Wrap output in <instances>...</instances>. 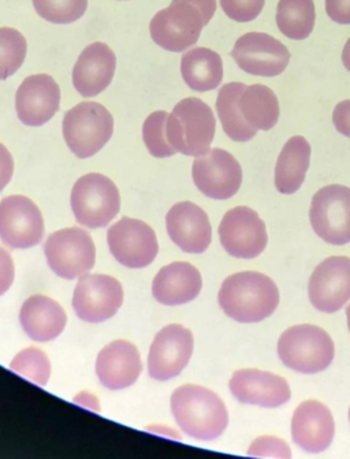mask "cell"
Returning <instances> with one entry per match:
<instances>
[{
  "label": "cell",
  "mask_w": 350,
  "mask_h": 459,
  "mask_svg": "<svg viewBox=\"0 0 350 459\" xmlns=\"http://www.w3.org/2000/svg\"><path fill=\"white\" fill-rule=\"evenodd\" d=\"M227 317L241 324L261 323L279 305V290L266 274L241 272L223 281L218 295Z\"/></svg>",
  "instance_id": "6da1fadb"
},
{
  "label": "cell",
  "mask_w": 350,
  "mask_h": 459,
  "mask_svg": "<svg viewBox=\"0 0 350 459\" xmlns=\"http://www.w3.org/2000/svg\"><path fill=\"white\" fill-rule=\"evenodd\" d=\"M217 12V0H173L149 23L152 40L171 53H183L197 43Z\"/></svg>",
  "instance_id": "7a4b0ae2"
},
{
  "label": "cell",
  "mask_w": 350,
  "mask_h": 459,
  "mask_svg": "<svg viewBox=\"0 0 350 459\" xmlns=\"http://www.w3.org/2000/svg\"><path fill=\"white\" fill-rule=\"evenodd\" d=\"M171 411L178 427L197 440L218 439L229 425L226 404L204 386L188 384L174 391Z\"/></svg>",
  "instance_id": "3957f363"
},
{
  "label": "cell",
  "mask_w": 350,
  "mask_h": 459,
  "mask_svg": "<svg viewBox=\"0 0 350 459\" xmlns=\"http://www.w3.org/2000/svg\"><path fill=\"white\" fill-rule=\"evenodd\" d=\"M217 131L214 111L199 98H186L168 114L166 136L170 146L186 157L209 152Z\"/></svg>",
  "instance_id": "277c9868"
},
{
  "label": "cell",
  "mask_w": 350,
  "mask_h": 459,
  "mask_svg": "<svg viewBox=\"0 0 350 459\" xmlns=\"http://www.w3.org/2000/svg\"><path fill=\"white\" fill-rule=\"evenodd\" d=\"M278 354L285 367L316 375L330 367L336 346L328 332L315 325H295L279 337Z\"/></svg>",
  "instance_id": "5b68a950"
},
{
  "label": "cell",
  "mask_w": 350,
  "mask_h": 459,
  "mask_svg": "<svg viewBox=\"0 0 350 459\" xmlns=\"http://www.w3.org/2000/svg\"><path fill=\"white\" fill-rule=\"evenodd\" d=\"M62 131L70 152L80 160H87L110 142L114 118L100 103L82 102L64 114Z\"/></svg>",
  "instance_id": "8992f818"
},
{
  "label": "cell",
  "mask_w": 350,
  "mask_h": 459,
  "mask_svg": "<svg viewBox=\"0 0 350 459\" xmlns=\"http://www.w3.org/2000/svg\"><path fill=\"white\" fill-rule=\"evenodd\" d=\"M70 204L80 224L98 230L115 219L121 210V195L113 180L100 173H90L73 186Z\"/></svg>",
  "instance_id": "52a82bcc"
},
{
  "label": "cell",
  "mask_w": 350,
  "mask_h": 459,
  "mask_svg": "<svg viewBox=\"0 0 350 459\" xmlns=\"http://www.w3.org/2000/svg\"><path fill=\"white\" fill-rule=\"evenodd\" d=\"M44 253L51 271L62 279L84 276L95 266V243L81 228H66L49 235Z\"/></svg>",
  "instance_id": "ba28073f"
},
{
  "label": "cell",
  "mask_w": 350,
  "mask_h": 459,
  "mask_svg": "<svg viewBox=\"0 0 350 459\" xmlns=\"http://www.w3.org/2000/svg\"><path fill=\"white\" fill-rule=\"evenodd\" d=\"M310 220L316 235L329 245L350 243V188L334 184L316 192Z\"/></svg>",
  "instance_id": "9c48e42d"
},
{
  "label": "cell",
  "mask_w": 350,
  "mask_h": 459,
  "mask_svg": "<svg viewBox=\"0 0 350 459\" xmlns=\"http://www.w3.org/2000/svg\"><path fill=\"white\" fill-rule=\"evenodd\" d=\"M107 241L114 258L126 268H147L159 253L154 230L144 221L129 217L119 220L108 230Z\"/></svg>",
  "instance_id": "30bf717a"
},
{
  "label": "cell",
  "mask_w": 350,
  "mask_h": 459,
  "mask_svg": "<svg viewBox=\"0 0 350 459\" xmlns=\"http://www.w3.org/2000/svg\"><path fill=\"white\" fill-rule=\"evenodd\" d=\"M192 176L199 191L217 201L233 198L243 184L240 162L222 149L209 150L196 157Z\"/></svg>",
  "instance_id": "8fae6325"
},
{
  "label": "cell",
  "mask_w": 350,
  "mask_h": 459,
  "mask_svg": "<svg viewBox=\"0 0 350 459\" xmlns=\"http://www.w3.org/2000/svg\"><path fill=\"white\" fill-rule=\"evenodd\" d=\"M124 303L121 282L107 274H84L73 295V308L82 321L103 323L118 313Z\"/></svg>",
  "instance_id": "7c38bea8"
},
{
  "label": "cell",
  "mask_w": 350,
  "mask_h": 459,
  "mask_svg": "<svg viewBox=\"0 0 350 459\" xmlns=\"http://www.w3.org/2000/svg\"><path fill=\"white\" fill-rule=\"evenodd\" d=\"M219 238L226 253L241 259L256 258L269 243L263 220L246 206L235 207L225 214L219 225Z\"/></svg>",
  "instance_id": "4fadbf2b"
},
{
  "label": "cell",
  "mask_w": 350,
  "mask_h": 459,
  "mask_svg": "<svg viewBox=\"0 0 350 459\" xmlns=\"http://www.w3.org/2000/svg\"><path fill=\"white\" fill-rule=\"evenodd\" d=\"M193 347V334L188 328L180 324L165 326L149 349L148 373L158 381L177 377L188 367Z\"/></svg>",
  "instance_id": "5bb4252c"
},
{
  "label": "cell",
  "mask_w": 350,
  "mask_h": 459,
  "mask_svg": "<svg viewBox=\"0 0 350 459\" xmlns=\"http://www.w3.org/2000/svg\"><path fill=\"white\" fill-rule=\"evenodd\" d=\"M44 220L32 199L12 195L0 202V238L10 248L35 247L43 240Z\"/></svg>",
  "instance_id": "9a60e30c"
},
{
  "label": "cell",
  "mask_w": 350,
  "mask_h": 459,
  "mask_svg": "<svg viewBox=\"0 0 350 459\" xmlns=\"http://www.w3.org/2000/svg\"><path fill=\"white\" fill-rule=\"evenodd\" d=\"M235 64L252 76L275 77L284 74L290 62L287 47L266 33H246L232 51Z\"/></svg>",
  "instance_id": "2e32d148"
},
{
  "label": "cell",
  "mask_w": 350,
  "mask_h": 459,
  "mask_svg": "<svg viewBox=\"0 0 350 459\" xmlns=\"http://www.w3.org/2000/svg\"><path fill=\"white\" fill-rule=\"evenodd\" d=\"M313 307L323 313H336L350 300V258L330 256L313 271L308 284Z\"/></svg>",
  "instance_id": "e0dca14e"
},
{
  "label": "cell",
  "mask_w": 350,
  "mask_h": 459,
  "mask_svg": "<svg viewBox=\"0 0 350 459\" xmlns=\"http://www.w3.org/2000/svg\"><path fill=\"white\" fill-rule=\"evenodd\" d=\"M61 90L48 74H33L23 80L15 95V108L21 123L43 126L58 113Z\"/></svg>",
  "instance_id": "ac0fdd59"
},
{
  "label": "cell",
  "mask_w": 350,
  "mask_h": 459,
  "mask_svg": "<svg viewBox=\"0 0 350 459\" xmlns=\"http://www.w3.org/2000/svg\"><path fill=\"white\" fill-rule=\"evenodd\" d=\"M166 227L171 240L189 254H203L212 241L209 215L192 202L174 204L166 215Z\"/></svg>",
  "instance_id": "d6986e66"
},
{
  "label": "cell",
  "mask_w": 350,
  "mask_h": 459,
  "mask_svg": "<svg viewBox=\"0 0 350 459\" xmlns=\"http://www.w3.org/2000/svg\"><path fill=\"white\" fill-rule=\"evenodd\" d=\"M230 391L241 403L275 409L292 398L289 383L284 377L259 369H241L230 380Z\"/></svg>",
  "instance_id": "ffe728a7"
},
{
  "label": "cell",
  "mask_w": 350,
  "mask_h": 459,
  "mask_svg": "<svg viewBox=\"0 0 350 459\" xmlns=\"http://www.w3.org/2000/svg\"><path fill=\"white\" fill-rule=\"evenodd\" d=\"M336 435V422L328 406L321 402H303L292 420L293 442L307 453H323Z\"/></svg>",
  "instance_id": "44dd1931"
},
{
  "label": "cell",
  "mask_w": 350,
  "mask_h": 459,
  "mask_svg": "<svg viewBox=\"0 0 350 459\" xmlns=\"http://www.w3.org/2000/svg\"><path fill=\"white\" fill-rule=\"evenodd\" d=\"M141 372V357L131 342H113L98 352L96 359V375L108 390H124L133 385Z\"/></svg>",
  "instance_id": "7402d4cb"
},
{
  "label": "cell",
  "mask_w": 350,
  "mask_h": 459,
  "mask_svg": "<svg viewBox=\"0 0 350 459\" xmlns=\"http://www.w3.org/2000/svg\"><path fill=\"white\" fill-rule=\"evenodd\" d=\"M116 56L107 44H90L82 51L73 67V85L84 98L102 93L113 82Z\"/></svg>",
  "instance_id": "603a6c76"
},
{
  "label": "cell",
  "mask_w": 350,
  "mask_h": 459,
  "mask_svg": "<svg viewBox=\"0 0 350 459\" xmlns=\"http://www.w3.org/2000/svg\"><path fill=\"white\" fill-rule=\"evenodd\" d=\"M203 288L200 272L189 262H174L160 269L152 282V295L165 306H180L199 297Z\"/></svg>",
  "instance_id": "cb8c5ba5"
},
{
  "label": "cell",
  "mask_w": 350,
  "mask_h": 459,
  "mask_svg": "<svg viewBox=\"0 0 350 459\" xmlns=\"http://www.w3.org/2000/svg\"><path fill=\"white\" fill-rule=\"evenodd\" d=\"M20 321L32 341L46 343L64 331L67 314L56 300L44 295H33L21 307Z\"/></svg>",
  "instance_id": "d4e9b609"
},
{
  "label": "cell",
  "mask_w": 350,
  "mask_h": 459,
  "mask_svg": "<svg viewBox=\"0 0 350 459\" xmlns=\"http://www.w3.org/2000/svg\"><path fill=\"white\" fill-rule=\"evenodd\" d=\"M311 162V146L303 136L287 140L277 166H275V186L284 195H293L302 188Z\"/></svg>",
  "instance_id": "484cf974"
},
{
  "label": "cell",
  "mask_w": 350,
  "mask_h": 459,
  "mask_svg": "<svg viewBox=\"0 0 350 459\" xmlns=\"http://www.w3.org/2000/svg\"><path fill=\"white\" fill-rule=\"evenodd\" d=\"M181 74L191 90L209 92L217 90L223 80V62L219 54L197 47L184 54Z\"/></svg>",
  "instance_id": "4316f807"
},
{
  "label": "cell",
  "mask_w": 350,
  "mask_h": 459,
  "mask_svg": "<svg viewBox=\"0 0 350 459\" xmlns=\"http://www.w3.org/2000/svg\"><path fill=\"white\" fill-rule=\"evenodd\" d=\"M241 116L256 131H269L279 119L278 98L266 85L245 87L238 98Z\"/></svg>",
  "instance_id": "83f0119b"
},
{
  "label": "cell",
  "mask_w": 350,
  "mask_h": 459,
  "mask_svg": "<svg viewBox=\"0 0 350 459\" xmlns=\"http://www.w3.org/2000/svg\"><path fill=\"white\" fill-rule=\"evenodd\" d=\"M246 85L243 82H229L223 85L218 93L217 111L223 131L230 139L246 143L256 136L258 131L246 123L238 108V98Z\"/></svg>",
  "instance_id": "f1b7e54d"
},
{
  "label": "cell",
  "mask_w": 350,
  "mask_h": 459,
  "mask_svg": "<svg viewBox=\"0 0 350 459\" xmlns=\"http://www.w3.org/2000/svg\"><path fill=\"white\" fill-rule=\"evenodd\" d=\"M315 20L313 0H279L277 25L286 38L304 40L312 33Z\"/></svg>",
  "instance_id": "f546056e"
},
{
  "label": "cell",
  "mask_w": 350,
  "mask_h": 459,
  "mask_svg": "<svg viewBox=\"0 0 350 459\" xmlns=\"http://www.w3.org/2000/svg\"><path fill=\"white\" fill-rule=\"evenodd\" d=\"M27 39L14 28H0V82L9 79L27 58Z\"/></svg>",
  "instance_id": "4dcf8cb0"
},
{
  "label": "cell",
  "mask_w": 350,
  "mask_h": 459,
  "mask_svg": "<svg viewBox=\"0 0 350 459\" xmlns=\"http://www.w3.org/2000/svg\"><path fill=\"white\" fill-rule=\"evenodd\" d=\"M10 369L22 376L23 378L44 386L47 385L51 376V362L46 352L36 347H30L15 355L10 364Z\"/></svg>",
  "instance_id": "1f68e13d"
},
{
  "label": "cell",
  "mask_w": 350,
  "mask_h": 459,
  "mask_svg": "<svg viewBox=\"0 0 350 459\" xmlns=\"http://www.w3.org/2000/svg\"><path fill=\"white\" fill-rule=\"evenodd\" d=\"M36 13L58 25L76 22L88 9V0H32Z\"/></svg>",
  "instance_id": "d6a6232c"
},
{
  "label": "cell",
  "mask_w": 350,
  "mask_h": 459,
  "mask_svg": "<svg viewBox=\"0 0 350 459\" xmlns=\"http://www.w3.org/2000/svg\"><path fill=\"white\" fill-rule=\"evenodd\" d=\"M167 117L168 114L166 111H155L145 119L142 126V139L152 157L170 158L177 152L170 146L166 136Z\"/></svg>",
  "instance_id": "836d02e7"
},
{
  "label": "cell",
  "mask_w": 350,
  "mask_h": 459,
  "mask_svg": "<svg viewBox=\"0 0 350 459\" xmlns=\"http://www.w3.org/2000/svg\"><path fill=\"white\" fill-rule=\"evenodd\" d=\"M266 0H220L223 12L230 20L251 22L260 15Z\"/></svg>",
  "instance_id": "e575fe53"
},
{
  "label": "cell",
  "mask_w": 350,
  "mask_h": 459,
  "mask_svg": "<svg viewBox=\"0 0 350 459\" xmlns=\"http://www.w3.org/2000/svg\"><path fill=\"white\" fill-rule=\"evenodd\" d=\"M248 455L264 458H290L292 450L284 440L274 437H259L249 447Z\"/></svg>",
  "instance_id": "d590c367"
},
{
  "label": "cell",
  "mask_w": 350,
  "mask_h": 459,
  "mask_svg": "<svg viewBox=\"0 0 350 459\" xmlns=\"http://www.w3.org/2000/svg\"><path fill=\"white\" fill-rule=\"evenodd\" d=\"M15 269L12 255L0 248V297L6 294L14 282Z\"/></svg>",
  "instance_id": "8d00e7d4"
},
{
  "label": "cell",
  "mask_w": 350,
  "mask_h": 459,
  "mask_svg": "<svg viewBox=\"0 0 350 459\" xmlns=\"http://www.w3.org/2000/svg\"><path fill=\"white\" fill-rule=\"evenodd\" d=\"M326 12L334 22L350 25V0H326Z\"/></svg>",
  "instance_id": "74e56055"
},
{
  "label": "cell",
  "mask_w": 350,
  "mask_h": 459,
  "mask_svg": "<svg viewBox=\"0 0 350 459\" xmlns=\"http://www.w3.org/2000/svg\"><path fill=\"white\" fill-rule=\"evenodd\" d=\"M333 123L339 134L350 137V100H344L336 106Z\"/></svg>",
  "instance_id": "f35d334b"
},
{
  "label": "cell",
  "mask_w": 350,
  "mask_h": 459,
  "mask_svg": "<svg viewBox=\"0 0 350 459\" xmlns=\"http://www.w3.org/2000/svg\"><path fill=\"white\" fill-rule=\"evenodd\" d=\"M14 175V160L9 150L0 143V192L6 188Z\"/></svg>",
  "instance_id": "ab89813d"
},
{
  "label": "cell",
  "mask_w": 350,
  "mask_h": 459,
  "mask_svg": "<svg viewBox=\"0 0 350 459\" xmlns=\"http://www.w3.org/2000/svg\"><path fill=\"white\" fill-rule=\"evenodd\" d=\"M342 64L350 72V39L345 44L344 51H342Z\"/></svg>",
  "instance_id": "60d3db41"
},
{
  "label": "cell",
  "mask_w": 350,
  "mask_h": 459,
  "mask_svg": "<svg viewBox=\"0 0 350 459\" xmlns=\"http://www.w3.org/2000/svg\"><path fill=\"white\" fill-rule=\"evenodd\" d=\"M346 318H347V326H349V331H350V305L347 306V308H346Z\"/></svg>",
  "instance_id": "b9f144b4"
},
{
  "label": "cell",
  "mask_w": 350,
  "mask_h": 459,
  "mask_svg": "<svg viewBox=\"0 0 350 459\" xmlns=\"http://www.w3.org/2000/svg\"><path fill=\"white\" fill-rule=\"evenodd\" d=\"M349 420H350V409H349Z\"/></svg>",
  "instance_id": "7bdbcfd3"
}]
</instances>
